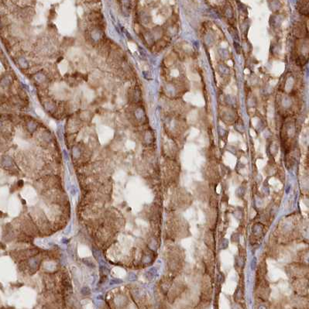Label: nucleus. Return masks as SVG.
<instances>
[{
	"label": "nucleus",
	"instance_id": "obj_5",
	"mask_svg": "<svg viewBox=\"0 0 309 309\" xmlns=\"http://www.w3.org/2000/svg\"><path fill=\"white\" fill-rule=\"evenodd\" d=\"M19 65H20L22 67H23V68H26V67H28V66H29V63H28V61H26L24 57H20V58H19Z\"/></svg>",
	"mask_w": 309,
	"mask_h": 309
},
{
	"label": "nucleus",
	"instance_id": "obj_14",
	"mask_svg": "<svg viewBox=\"0 0 309 309\" xmlns=\"http://www.w3.org/2000/svg\"><path fill=\"white\" fill-rule=\"evenodd\" d=\"M1 127H2V123H0V129H1Z\"/></svg>",
	"mask_w": 309,
	"mask_h": 309
},
{
	"label": "nucleus",
	"instance_id": "obj_3",
	"mask_svg": "<svg viewBox=\"0 0 309 309\" xmlns=\"http://www.w3.org/2000/svg\"><path fill=\"white\" fill-rule=\"evenodd\" d=\"M11 83V79L10 77L8 76V75H5L3 78H2L0 79V86L2 87V88H6V87L9 86Z\"/></svg>",
	"mask_w": 309,
	"mask_h": 309
},
{
	"label": "nucleus",
	"instance_id": "obj_13",
	"mask_svg": "<svg viewBox=\"0 0 309 309\" xmlns=\"http://www.w3.org/2000/svg\"><path fill=\"white\" fill-rule=\"evenodd\" d=\"M2 216V212H0V217H1Z\"/></svg>",
	"mask_w": 309,
	"mask_h": 309
},
{
	"label": "nucleus",
	"instance_id": "obj_11",
	"mask_svg": "<svg viewBox=\"0 0 309 309\" xmlns=\"http://www.w3.org/2000/svg\"><path fill=\"white\" fill-rule=\"evenodd\" d=\"M64 157H65L66 159L68 160V156H67V153L66 152V151H64Z\"/></svg>",
	"mask_w": 309,
	"mask_h": 309
},
{
	"label": "nucleus",
	"instance_id": "obj_9",
	"mask_svg": "<svg viewBox=\"0 0 309 309\" xmlns=\"http://www.w3.org/2000/svg\"><path fill=\"white\" fill-rule=\"evenodd\" d=\"M18 185H19V187H22L23 185V181H19L18 182Z\"/></svg>",
	"mask_w": 309,
	"mask_h": 309
},
{
	"label": "nucleus",
	"instance_id": "obj_6",
	"mask_svg": "<svg viewBox=\"0 0 309 309\" xmlns=\"http://www.w3.org/2000/svg\"><path fill=\"white\" fill-rule=\"evenodd\" d=\"M27 128L30 132L34 131L36 128V123L34 121H29L27 123Z\"/></svg>",
	"mask_w": 309,
	"mask_h": 309
},
{
	"label": "nucleus",
	"instance_id": "obj_2",
	"mask_svg": "<svg viewBox=\"0 0 309 309\" xmlns=\"http://www.w3.org/2000/svg\"><path fill=\"white\" fill-rule=\"evenodd\" d=\"M34 79L36 82L42 84L47 80V76L46 74L43 72H37L34 74Z\"/></svg>",
	"mask_w": 309,
	"mask_h": 309
},
{
	"label": "nucleus",
	"instance_id": "obj_8",
	"mask_svg": "<svg viewBox=\"0 0 309 309\" xmlns=\"http://www.w3.org/2000/svg\"><path fill=\"white\" fill-rule=\"evenodd\" d=\"M71 194H72L73 195H74L76 194V188H74V186L72 187V189H71Z\"/></svg>",
	"mask_w": 309,
	"mask_h": 309
},
{
	"label": "nucleus",
	"instance_id": "obj_10",
	"mask_svg": "<svg viewBox=\"0 0 309 309\" xmlns=\"http://www.w3.org/2000/svg\"><path fill=\"white\" fill-rule=\"evenodd\" d=\"M68 241H69V239H62V242L63 243H68Z\"/></svg>",
	"mask_w": 309,
	"mask_h": 309
},
{
	"label": "nucleus",
	"instance_id": "obj_4",
	"mask_svg": "<svg viewBox=\"0 0 309 309\" xmlns=\"http://www.w3.org/2000/svg\"><path fill=\"white\" fill-rule=\"evenodd\" d=\"M44 107H45V109H47V110L50 112H54V110L56 109L55 105H54L53 102H46V103L44 104Z\"/></svg>",
	"mask_w": 309,
	"mask_h": 309
},
{
	"label": "nucleus",
	"instance_id": "obj_1",
	"mask_svg": "<svg viewBox=\"0 0 309 309\" xmlns=\"http://www.w3.org/2000/svg\"><path fill=\"white\" fill-rule=\"evenodd\" d=\"M102 35H103V33L99 28H95V29H93L90 33V37L92 39V41L97 42L100 40L102 37Z\"/></svg>",
	"mask_w": 309,
	"mask_h": 309
},
{
	"label": "nucleus",
	"instance_id": "obj_7",
	"mask_svg": "<svg viewBox=\"0 0 309 309\" xmlns=\"http://www.w3.org/2000/svg\"><path fill=\"white\" fill-rule=\"evenodd\" d=\"M122 280H111L110 281V284L111 285H113V284H120L122 283Z\"/></svg>",
	"mask_w": 309,
	"mask_h": 309
},
{
	"label": "nucleus",
	"instance_id": "obj_12",
	"mask_svg": "<svg viewBox=\"0 0 309 309\" xmlns=\"http://www.w3.org/2000/svg\"><path fill=\"white\" fill-rule=\"evenodd\" d=\"M97 299H100V300H103V297H102V296H99V297H97Z\"/></svg>",
	"mask_w": 309,
	"mask_h": 309
}]
</instances>
